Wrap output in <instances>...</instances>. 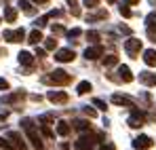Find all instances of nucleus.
<instances>
[{
    "mask_svg": "<svg viewBox=\"0 0 156 150\" xmlns=\"http://www.w3.org/2000/svg\"><path fill=\"white\" fill-rule=\"evenodd\" d=\"M55 59L61 61V64H68V61L74 59V51L72 49H59L57 53H55Z\"/></svg>",
    "mask_w": 156,
    "mask_h": 150,
    "instance_id": "obj_5",
    "label": "nucleus"
},
{
    "mask_svg": "<svg viewBox=\"0 0 156 150\" xmlns=\"http://www.w3.org/2000/svg\"><path fill=\"white\" fill-rule=\"evenodd\" d=\"M44 49L47 51H55L57 49V40H55V38H47V40H44Z\"/></svg>",
    "mask_w": 156,
    "mask_h": 150,
    "instance_id": "obj_23",
    "label": "nucleus"
},
{
    "mask_svg": "<svg viewBox=\"0 0 156 150\" xmlns=\"http://www.w3.org/2000/svg\"><path fill=\"white\" fill-rule=\"evenodd\" d=\"M74 127H76L78 131H89V121H82V119H78V121H74Z\"/></svg>",
    "mask_w": 156,
    "mask_h": 150,
    "instance_id": "obj_21",
    "label": "nucleus"
},
{
    "mask_svg": "<svg viewBox=\"0 0 156 150\" xmlns=\"http://www.w3.org/2000/svg\"><path fill=\"white\" fill-rule=\"evenodd\" d=\"M0 148H2V150H15V146H13V144H9L4 137H0Z\"/></svg>",
    "mask_w": 156,
    "mask_h": 150,
    "instance_id": "obj_26",
    "label": "nucleus"
},
{
    "mask_svg": "<svg viewBox=\"0 0 156 150\" xmlns=\"http://www.w3.org/2000/svg\"><path fill=\"white\" fill-rule=\"evenodd\" d=\"M139 80L144 85H156V74H150V72H141L139 74Z\"/></svg>",
    "mask_w": 156,
    "mask_h": 150,
    "instance_id": "obj_15",
    "label": "nucleus"
},
{
    "mask_svg": "<svg viewBox=\"0 0 156 150\" xmlns=\"http://www.w3.org/2000/svg\"><path fill=\"white\" fill-rule=\"evenodd\" d=\"M42 133H44L47 137H53V131H51V129H47V127H42Z\"/></svg>",
    "mask_w": 156,
    "mask_h": 150,
    "instance_id": "obj_40",
    "label": "nucleus"
},
{
    "mask_svg": "<svg viewBox=\"0 0 156 150\" xmlns=\"http://www.w3.org/2000/svg\"><path fill=\"white\" fill-rule=\"evenodd\" d=\"M53 104H66L68 101V95L63 93V91H49V95H47Z\"/></svg>",
    "mask_w": 156,
    "mask_h": 150,
    "instance_id": "obj_10",
    "label": "nucleus"
},
{
    "mask_svg": "<svg viewBox=\"0 0 156 150\" xmlns=\"http://www.w3.org/2000/svg\"><path fill=\"white\" fill-rule=\"evenodd\" d=\"M49 19H51V17H49V15H44V17H40V19L36 21V25H38V27H44V25L49 24Z\"/></svg>",
    "mask_w": 156,
    "mask_h": 150,
    "instance_id": "obj_29",
    "label": "nucleus"
},
{
    "mask_svg": "<svg viewBox=\"0 0 156 150\" xmlns=\"http://www.w3.org/2000/svg\"><path fill=\"white\" fill-rule=\"evenodd\" d=\"M63 25H53V34H63Z\"/></svg>",
    "mask_w": 156,
    "mask_h": 150,
    "instance_id": "obj_34",
    "label": "nucleus"
},
{
    "mask_svg": "<svg viewBox=\"0 0 156 150\" xmlns=\"http://www.w3.org/2000/svg\"><path fill=\"white\" fill-rule=\"evenodd\" d=\"M19 64H23V66H32V64H34V55L27 53V51H21V53H19Z\"/></svg>",
    "mask_w": 156,
    "mask_h": 150,
    "instance_id": "obj_14",
    "label": "nucleus"
},
{
    "mask_svg": "<svg viewBox=\"0 0 156 150\" xmlns=\"http://www.w3.org/2000/svg\"><path fill=\"white\" fill-rule=\"evenodd\" d=\"M4 19H6L9 24H13V21L17 19V11H15L13 6H6V9H4Z\"/></svg>",
    "mask_w": 156,
    "mask_h": 150,
    "instance_id": "obj_16",
    "label": "nucleus"
},
{
    "mask_svg": "<svg viewBox=\"0 0 156 150\" xmlns=\"http://www.w3.org/2000/svg\"><path fill=\"white\" fill-rule=\"evenodd\" d=\"M144 61H146L148 66H156V51L154 49L144 51Z\"/></svg>",
    "mask_w": 156,
    "mask_h": 150,
    "instance_id": "obj_13",
    "label": "nucleus"
},
{
    "mask_svg": "<svg viewBox=\"0 0 156 150\" xmlns=\"http://www.w3.org/2000/svg\"><path fill=\"white\" fill-rule=\"evenodd\" d=\"M66 2H68L70 6H76V0H66Z\"/></svg>",
    "mask_w": 156,
    "mask_h": 150,
    "instance_id": "obj_43",
    "label": "nucleus"
},
{
    "mask_svg": "<svg viewBox=\"0 0 156 150\" xmlns=\"http://www.w3.org/2000/svg\"><path fill=\"white\" fill-rule=\"evenodd\" d=\"M76 91H78V95H84V93H89V91H91V82H89V80H82V82H78Z\"/></svg>",
    "mask_w": 156,
    "mask_h": 150,
    "instance_id": "obj_18",
    "label": "nucleus"
},
{
    "mask_svg": "<svg viewBox=\"0 0 156 150\" xmlns=\"http://www.w3.org/2000/svg\"><path fill=\"white\" fill-rule=\"evenodd\" d=\"M42 40V34H40V30H34V32H30V38H27V42L30 45H38Z\"/></svg>",
    "mask_w": 156,
    "mask_h": 150,
    "instance_id": "obj_17",
    "label": "nucleus"
},
{
    "mask_svg": "<svg viewBox=\"0 0 156 150\" xmlns=\"http://www.w3.org/2000/svg\"><path fill=\"white\" fill-rule=\"evenodd\" d=\"M139 0H125V4H137Z\"/></svg>",
    "mask_w": 156,
    "mask_h": 150,
    "instance_id": "obj_42",
    "label": "nucleus"
},
{
    "mask_svg": "<svg viewBox=\"0 0 156 150\" xmlns=\"http://www.w3.org/2000/svg\"><path fill=\"white\" fill-rule=\"evenodd\" d=\"M44 82H51V85H68L70 82V74L66 70H55L49 78H44Z\"/></svg>",
    "mask_w": 156,
    "mask_h": 150,
    "instance_id": "obj_2",
    "label": "nucleus"
},
{
    "mask_svg": "<svg viewBox=\"0 0 156 150\" xmlns=\"http://www.w3.org/2000/svg\"><path fill=\"white\" fill-rule=\"evenodd\" d=\"M23 38H26V32H23V30H21V27H19V30H15V32H13V42H21V40H23Z\"/></svg>",
    "mask_w": 156,
    "mask_h": 150,
    "instance_id": "obj_22",
    "label": "nucleus"
},
{
    "mask_svg": "<svg viewBox=\"0 0 156 150\" xmlns=\"http://www.w3.org/2000/svg\"><path fill=\"white\" fill-rule=\"evenodd\" d=\"M118 64V57L116 55H108V57H104V66H116Z\"/></svg>",
    "mask_w": 156,
    "mask_h": 150,
    "instance_id": "obj_24",
    "label": "nucleus"
},
{
    "mask_svg": "<svg viewBox=\"0 0 156 150\" xmlns=\"http://www.w3.org/2000/svg\"><path fill=\"white\" fill-rule=\"evenodd\" d=\"M6 89H9V82L4 78H0V91H6Z\"/></svg>",
    "mask_w": 156,
    "mask_h": 150,
    "instance_id": "obj_37",
    "label": "nucleus"
},
{
    "mask_svg": "<svg viewBox=\"0 0 156 150\" xmlns=\"http://www.w3.org/2000/svg\"><path fill=\"white\" fill-rule=\"evenodd\" d=\"M144 121H146V112H141V110L133 108V110H131V119H129V127L137 129V127L144 125Z\"/></svg>",
    "mask_w": 156,
    "mask_h": 150,
    "instance_id": "obj_3",
    "label": "nucleus"
},
{
    "mask_svg": "<svg viewBox=\"0 0 156 150\" xmlns=\"http://www.w3.org/2000/svg\"><path fill=\"white\" fill-rule=\"evenodd\" d=\"M118 74H120V80H125V82L133 80V74H131L129 66H118Z\"/></svg>",
    "mask_w": 156,
    "mask_h": 150,
    "instance_id": "obj_12",
    "label": "nucleus"
},
{
    "mask_svg": "<svg viewBox=\"0 0 156 150\" xmlns=\"http://www.w3.org/2000/svg\"><path fill=\"white\" fill-rule=\"evenodd\" d=\"M108 2H114V0H108Z\"/></svg>",
    "mask_w": 156,
    "mask_h": 150,
    "instance_id": "obj_45",
    "label": "nucleus"
},
{
    "mask_svg": "<svg viewBox=\"0 0 156 150\" xmlns=\"http://www.w3.org/2000/svg\"><path fill=\"white\" fill-rule=\"evenodd\" d=\"M21 125H23V129H26L27 140L32 142V146H34L36 150H42V148H44V144H42V137L38 135V131H36L34 123H32L30 119H23V121H21Z\"/></svg>",
    "mask_w": 156,
    "mask_h": 150,
    "instance_id": "obj_1",
    "label": "nucleus"
},
{
    "mask_svg": "<svg viewBox=\"0 0 156 150\" xmlns=\"http://www.w3.org/2000/svg\"><path fill=\"white\" fill-rule=\"evenodd\" d=\"M82 32H80V27H72L70 32H68V38H78Z\"/></svg>",
    "mask_w": 156,
    "mask_h": 150,
    "instance_id": "obj_28",
    "label": "nucleus"
},
{
    "mask_svg": "<svg viewBox=\"0 0 156 150\" xmlns=\"http://www.w3.org/2000/svg\"><path fill=\"white\" fill-rule=\"evenodd\" d=\"M32 2H38V4H42V2H47V0H32Z\"/></svg>",
    "mask_w": 156,
    "mask_h": 150,
    "instance_id": "obj_44",
    "label": "nucleus"
},
{
    "mask_svg": "<svg viewBox=\"0 0 156 150\" xmlns=\"http://www.w3.org/2000/svg\"><path fill=\"white\" fill-rule=\"evenodd\" d=\"M148 38H150V40H154V42H156V30L152 27V25H148Z\"/></svg>",
    "mask_w": 156,
    "mask_h": 150,
    "instance_id": "obj_30",
    "label": "nucleus"
},
{
    "mask_svg": "<svg viewBox=\"0 0 156 150\" xmlns=\"http://www.w3.org/2000/svg\"><path fill=\"white\" fill-rule=\"evenodd\" d=\"M125 49L129 55H137L139 49H141V40H137V38H129L127 42H125Z\"/></svg>",
    "mask_w": 156,
    "mask_h": 150,
    "instance_id": "obj_8",
    "label": "nucleus"
},
{
    "mask_svg": "<svg viewBox=\"0 0 156 150\" xmlns=\"http://www.w3.org/2000/svg\"><path fill=\"white\" fill-rule=\"evenodd\" d=\"M97 2H99V0H84V4H87L89 9H93V6H97Z\"/></svg>",
    "mask_w": 156,
    "mask_h": 150,
    "instance_id": "obj_38",
    "label": "nucleus"
},
{
    "mask_svg": "<svg viewBox=\"0 0 156 150\" xmlns=\"http://www.w3.org/2000/svg\"><path fill=\"white\" fill-rule=\"evenodd\" d=\"M101 150H114V146H112V144H104V146H101Z\"/></svg>",
    "mask_w": 156,
    "mask_h": 150,
    "instance_id": "obj_41",
    "label": "nucleus"
},
{
    "mask_svg": "<svg viewBox=\"0 0 156 150\" xmlns=\"http://www.w3.org/2000/svg\"><path fill=\"white\" fill-rule=\"evenodd\" d=\"M112 104H116V106H131L133 108V100L127 97V95H112Z\"/></svg>",
    "mask_w": 156,
    "mask_h": 150,
    "instance_id": "obj_11",
    "label": "nucleus"
},
{
    "mask_svg": "<svg viewBox=\"0 0 156 150\" xmlns=\"http://www.w3.org/2000/svg\"><path fill=\"white\" fill-rule=\"evenodd\" d=\"M133 146L137 150H148V148H152V140H150L148 135H139V137H135Z\"/></svg>",
    "mask_w": 156,
    "mask_h": 150,
    "instance_id": "obj_7",
    "label": "nucleus"
},
{
    "mask_svg": "<svg viewBox=\"0 0 156 150\" xmlns=\"http://www.w3.org/2000/svg\"><path fill=\"white\" fill-rule=\"evenodd\" d=\"M57 133H59V135H68V133H70V125H68L66 121H59V123H57Z\"/></svg>",
    "mask_w": 156,
    "mask_h": 150,
    "instance_id": "obj_20",
    "label": "nucleus"
},
{
    "mask_svg": "<svg viewBox=\"0 0 156 150\" xmlns=\"http://www.w3.org/2000/svg\"><path fill=\"white\" fill-rule=\"evenodd\" d=\"M120 15H122V17H131V11H129V6H127V4H122V6H120Z\"/></svg>",
    "mask_w": 156,
    "mask_h": 150,
    "instance_id": "obj_32",
    "label": "nucleus"
},
{
    "mask_svg": "<svg viewBox=\"0 0 156 150\" xmlns=\"http://www.w3.org/2000/svg\"><path fill=\"white\" fill-rule=\"evenodd\" d=\"M154 21H156V13H150L146 17V25H154Z\"/></svg>",
    "mask_w": 156,
    "mask_h": 150,
    "instance_id": "obj_31",
    "label": "nucleus"
},
{
    "mask_svg": "<svg viewBox=\"0 0 156 150\" xmlns=\"http://www.w3.org/2000/svg\"><path fill=\"white\" fill-rule=\"evenodd\" d=\"M87 38H89L91 42H97V40H99V34H97L95 30H91V32H87Z\"/></svg>",
    "mask_w": 156,
    "mask_h": 150,
    "instance_id": "obj_27",
    "label": "nucleus"
},
{
    "mask_svg": "<svg viewBox=\"0 0 156 150\" xmlns=\"http://www.w3.org/2000/svg\"><path fill=\"white\" fill-rule=\"evenodd\" d=\"M9 137L13 140V146H15V150H26V148H27V144L23 142V137H21L17 131H11V133H9Z\"/></svg>",
    "mask_w": 156,
    "mask_h": 150,
    "instance_id": "obj_9",
    "label": "nucleus"
},
{
    "mask_svg": "<svg viewBox=\"0 0 156 150\" xmlns=\"http://www.w3.org/2000/svg\"><path fill=\"white\" fill-rule=\"evenodd\" d=\"M84 114H87V116H89V119H93V116H95V110H93V108H89V106H87V108H84Z\"/></svg>",
    "mask_w": 156,
    "mask_h": 150,
    "instance_id": "obj_35",
    "label": "nucleus"
},
{
    "mask_svg": "<svg viewBox=\"0 0 156 150\" xmlns=\"http://www.w3.org/2000/svg\"><path fill=\"white\" fill-rule=\"evenodd\" d=\"M105 15H108L105 11H99V13H95V15H89L87 19H89V21H95V19H105Z\"/></svg>",
    "mask_w": 156,
    "mask_h": 150,
    "instance_id": "obj_25",
    "label": "nucleus"
},
{
    "mask_svg": "<svg viewBox=\"0 0 156 150\" xmlns=\"http://www.w3.org/2000/svg\"><path fill=\"white\" fill-rule=\"evenodd\" d=\"M101 55H104V47H101V45H95V47L84 49V57H87V59H99Z\"/></svg>",
    "mask_w": 156,
    "mask_h": 150,
    "instance_id": "obj_6",
    "label": "nucleus"
},
{
    "mask_svg": "<svg viewBox=\"0 0 156 150\" xmlns=\"http://www.w3.org/2000/svg\"><path fill=\"white\" fill-rule=\"evenodd\" d=\"M23 13H27V15H34V9H32V4H30V0H19V4H17Z\"/></svg>",
    "mask_w": 156,
    "mask_h": 150,
    "instance_id": "obj_19",
    "label": "nucleus"
},
{
    "mask_svg": "<svg viewBox=\"0 0 156 150\" xmlns=\"http://www.w3.org/2000/svg\"><path fill=\"white\" fill-rule=\"evenodd\" d=\"M40 121H42V123H51L53 116H51V114H42V116H40Z\"/></svg>",
    "mask_w": 156,
    "mask_h": 150,
    "instance_id": "obj_39",
    "label": "nucleus"
},
{
    "mask_svg": "<svg viewBox=\"0 0 156 150\" xmlns=\"http://www.w3.org/2000/svg\"><path fill=\"white\" fill-rule=\"evenodd\" d=\"M76 148L78 150H93L95 148V137L93 135H80L76 142Z\"/></svg>",
    "mask_w": 156,
    "mask_h": 150,
    "instance_id": "obj_4",
    "label": "nucleus"
},
{
    "mask_svg": "<svg viewBox=\"0 0 156 150\" xmlns=\"http://www.w3.org/2000/svg\"><path fill=\"white\" fill-rule=\"evenodd\" d=\"M2 36H4V40L13 42V32H11V30H4V34H2Z\"/></svg>",
    "mask_w": 156,
    "mask_h": 150,
    "instance_id": "obj_33",
    "label": "nucleus"
},
{
    "mask_svg": "<svg viewBox=\"0 0 156 150\" xmlns=\"http://www.w3.org/2000/svg\"><path fill=\"white\" fill-rule=\"evenodd\" d=\"M93 104H95V106H97L99 110H105V108H108V106H105V101H101V100H95Z\"/></svg>",
    "mask_w": 156,
    "mask_h": 150,
    "instance_id": "obj_36",
    "label": "nucleus"
}]
</instances>
